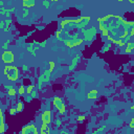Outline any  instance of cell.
I'll use <instances>...</instances> for the list:
<instances>
[{
    "label": "cell",
    "mask_w": 134,
    "mask_h": 134,
    "mask_svg": "<svg viewBox=\"0 0 134 134\" xmlns=\"http://www.w3.org/2000/svg\"><path fill=\"white\" fill-rule=\"evenodd\" d=\"M98 27L108 41L119 46L125 45V40L134 34V22L126 21L118 15H107L98 18Z\"/></svg>",
    "instance_id": "6da1fadb"
},
{
    "label": "cell",
    "mask_w": 134,
    "mask_h": 134,
    "mask_svg": "<svg viewBox=\"0 0 134 134\" xmlns=\"http://www.w3.org/2000/svg\"><path fill=\"white\" fill-rule=\"evenodd\" d=\"M4 75L10 80V81H17L19 77V70L16 66H10V65H6L4 67Z\"/></svg>",
    "instance_id": "7a4b0ae2"
},
{
    "label": "cell",
    "mask_w": 134,
    "mask_h": 134,
    "mask_svg": "<svg viewBox=\"0 0 134 134\" xmlns=\"http://www.w3.org/2000/svg\"><path fill=\"white\" fill-rule=\"evenodd\" d=\"M1 58H2V61H3L4 63H6V64L13 63V62H14V59H15V58H14V53H13L12 51H9V50L3 51Z\"/></svg>",
    "instance_id": "3957f363"
},
{
    "label": "cell",
    "mask_w": 134,
    "mask_h": 134,
    "mask_svg": "<svg viewBox=\"0 0 134 134\" xmlns=\"http://www.w3.org/2000/svg\"><path fill=\"white\" fill-rule=\"evenodd\" d=\"M53 105L55 106V108L59 110V112H60L61 114H63V113L65 112V105H64L62 98L55 96V97L53 98Z\"/></svg>",
    "instance_id": "277c9868"
},
{
    "label": "cell",
    "mask_w": 134,
    "mask_h": 134,
    "mask_svg": "<svg viewBox=\"0 0 134 134\" xmlns=\"http://www.w3.org/2000/svg\"><path fill=\"white\" fill-rule=\"evenodd\" d=\"M21 134H38V129L34 125H28L22 128Z\"/></svg>",
    "instance_id": "5b68a950"
},
{
    "label": "cell",
    "mask_w": 134,
    "mask_h": 134,
    "mask_svg": "<svg viewBox=\"0 0 134 134\" xmlns=\"http://www.w3.org/2000/svg\"><path fill=\"white\" fill-rule=\"evenodd\" d=\"M42 121L44 125H48L51 121V113L50 111H45L42 114Z\"/></svg>",
    "instance_id": "8992f818"
},
{
    "label": "cell",
    "mask_w": 134,
    "mask_h": 134,
    "mask_svg": "<svg viewBox=\"0 0 134 134\" xmlns=\"http://www.w3.org/2000/svg\"><path fill=\"white\" fill-rule=\"evenodd\" d=\"M0 118H1V128H0V133L3 134L4 133V130H5V125H4V116H3V112L0 111Z\"/></svg>",
    "instance_id": "52a82bcc"
},
{
    "label": "cell",
    "mask_w": 134,
    "mask_h": 134,
    "mask_svg": "<svg viewBox=\"0 0 134 134\" xmlns=\"http://www.w3.org/2000/svg\"><path fill=\"white\" fill-rule=\"evenodd\" d=\"M50 131H49V128L47 125H42L41 126V129H40V134H49Z\"/></svg>",
    "instance_id": "ba28073f"
},
{
    "label": "cell",
    "mask_w": 134,
    "mask_h": 134,
    "mask_svg": "<svg viewBox=\"0 0 134 134\" xmlns=\"http://www.w3.org/2000/svg\"><path fill=\"white\" fill-rule=\"evenodd\" d=\"M36 4V2L34 1V0H25V1H23V3H22V5L24 6V7H31V6H34Z\"/></svg>",
    "instance_id": "9c48e42d"
},
{
    "label": "cell",
    "mask_w": 134,
    "mask_h": 134,
    "mask_svg": "<svg viewBox=\"0 0 134 134\" xmlns=\"http://www.w3.org/2000/svg\"><path fill=\"white\" fill-rule=\"evenodd\" d=\"M87 96H88L89 99H94V98L97 97V91L96 90H91V91L88 92V95Z\"/></svg>",
    "instance_id": "30bf717a"
},
{
    "label": "cell",
    "mask_w": 134,
    "mask_h": 134,
    "mask_svg": "<svg viewBox=\"0 0 134 134\" xmlns=\"http://www.w3.org/2000/svg\"><path fill=\"white\" fill-rule=\"evenodd\" d=\"M133 48H134V45H133L132 43H130V42H129V43H128V48L126 49V52H127V53H130V52L132 51V49H133Z\"/></svg>",
    "instance_id": "8fae6325"
},
{
    "label": "cell",
    "mask_w": 134,
    "mask_h": 134,
    "mask_svg": "<svg viewBox=\"0 0 134 134\" xmlns=\"http://www.w3.org/2000/svg\"><path fill=\"white\" fill-rule=\"evenodd\" d=\"M15 94H16V90H15L14 88H9V89H8V95L13 96V95H15Z\"/></svg>",
    "instance_id": "7c38bea8"
},
{
    "label": "cell",
    "mask_w": 134,
    "mask_h": 134,
    "mask_svg": "<svg viewBox=\"0 0 134 134\" xmlns=\"http://www.w3.org/2000/svg\"><path fill=\"white\" fill-rule=\"evenodd\" d=\"M23 110V104L22 103H19L18 106H17V112H21Z\"/></svg>",
    "instance_id": "4fadbf2b"
},
{
    "label": "cell",
    "mask_w": 134,
    "mask_h": 134,
    "mask_svg": "<svg viewBox=\"0 0 134 134\" xmlns=\"http://www.w3.org/2000/svg\"><path fill=\"white\" fill-rule=\"evenodd\" d=\"M23 93H24V87L21 86V87L19 88V94H23Z\"/></svg>",
    "instance_id": "5bb4252c"
},
{
    "label": "cell",
    "mask_w": 134,
    "mask_h": 134,
    "mask_svg": "<svg viewBox=\"0 0 134 134\" xmlns=\"http://www.w3.org/2000/svg\"><path fill=\"white\" fill-rule=\"evenodd\" d=\"M32 89H34V86H29V87L27 88V93H31Z\"/></svg>",
    "instance_id": "9a60e30c"
},
{
    "label": "cell",
    "mask_w": 134,
    "mask_h": 134,
    "mask_svg": "<svg viewBox=\"0 0 134 134\" xmlns=\"http://www.w3.org/2000/svg\"><path fill=\"white\" fill-rule=\"evenodd\" d=\"M49 65L51 66V67H50V70H49V71L51 72V71H52V69H53V66H54V63H53V62H49Z\"/></svg>",
    "instance_id": "2e32d148"
},
{
    "label": "cell",
    "mask_w": 134,
    "mask_h": 134,
    "mask_svg": "<svg viewBox=\"0 0 134 134\" xmlns=\"http://www.w3.org/2000/svg\"><path fill=\"white\" fill-rule=\"evenodd\" d=\"M130 128H132V129L134 128V118H133V119L131 120V122H130Z\"/></svg>",
    "instance_id": "e0dca14e"
},
{
    "label": "cell",
    "mask_w": 134,
    "mask_h": 134,
    "mask_svg": "<svg viewBox=\"0 0 134 134\" xmlns=\"http://www.w3.org/2000/svg\"><path fill=\"white\" fill-rule=\"evenodd\" d=\"M16 112H17V109H12V110H10V114H13V115H14Z\"/></svg>",
    "instance_id": "ac0fdd59"
},
{
    "label": "cell",
    "mask_w": 134,
    "mask_h": 134,
    "mask_svg": "<svg viewBox=\"0 0 134 134\" xmlns=\"http://www.w3.org/2000/svg\"><path fill=\"white\" fill-rule=\"evenodd\" d=\"M77 119H79L80 121H82V120H84V119H85V117H84V116H79V118H77Z\"/></svg>",
    "instance_id": "d6986e66"
},
{
    "label": "cell",
    "mask_w": 134,
    "mask_h": 134,
    "mask_svg": "<svg viewBox=\"0 0 134 134\" xmlns=\"http://www.w3.org/2000/svg\"><path fill=\"white\" fill-rule=\"evenodd\" d=\"M131 109H133V110H134V105H133V106L131 107Z\"/></svg>",
    "instance_id": "ffe728a7"
},
{
    "label": "cell",
    "mask_w": 134,
    "mask_h": 134,
    "mask_svg": "<svg viewBox=\"0 0 134 134\" xmlns=\"http://www.w3.org/2000/svg\"><path fill=\"white\" fill-rule=\"evenodd\" d=\"M130 2H131V3H132V4H134V1H130Z\"/></svg>",
    "instance_id": "44dd1931"
}]
</instances>
